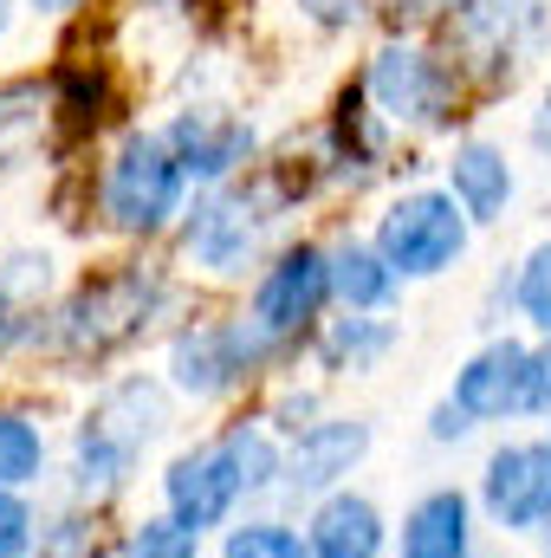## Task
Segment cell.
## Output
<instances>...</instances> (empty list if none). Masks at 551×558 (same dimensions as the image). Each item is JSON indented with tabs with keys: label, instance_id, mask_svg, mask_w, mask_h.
Here are the masks:
<instances>
[{
	"label": "cell",
	"instance_id": "cell-1",
	"mask_svg": "<svg viewBox=\"0 0 551 558\" xmlns=\"http://www.w3.org/2000/svg\"><path fill=\"white\" fill-rule=\"evenodd\" d=\"M279 474H285V454L273 448V435L241 422L221 441H201V448H188V454L169 461V474H162V513H175L195 533H215V526L234 520V507L247 494H267Z\"/></svg>",
	"mask_w": 551,
	"mask_h": 558
},
{
	"label": "cell",
	"instance_id": "cell-2",
	"mask_svg": "<svg viewBox=\"0 0 551 558\" xmlns=\"http://www.w3.org/2000/svg\"><path fill=\"white\" fill-rule=\"evenodd\" d=\"M182 189H188V169L169 149V137L137 131L105 169V215L124 234H156L169 228V215H182Z\"/></svg>",
	"mask_w": 551,
	"mask_h": 558
},
{
	"label": "cell",
	"instance_id": "cell-3",
	"mask_svg": "<svg viewBox=\"0 0 551 558\" xmlns=\"http://www.w3.org/2000/svg\"><path fill=\"white\" fill-rule=\"evenodd\" d=\"M377 254L403 279L448 274L467 254V215H461V202L441 195V189H415L403 202H390L383 221H377Z\"/></svg>",
	"mask_w": 551,
	"mask_h": 558
},
{
	"label": "cell",
	"instance_id": "cell-4",
	"mask_svg": "<svg viewBox=\"0 0 551 558\" xmlns=\"http://www.w3.org/2000/svg\"><path fill=\"white\" fill-rule=\"evenodd\" d=\"M480 507L500 533H551V435L506 441L480 468Z\"/></svg>",
	"mask_w": 551,
	"mask_h": 558
},
{
	"label": "cell",
	"instance_id": "cell-5",
	"mask_svg": "<svg viewBox=\"0 0 551 558\" xmlns=\"http://www.w3.org/2000/svg\"><path fill=\"white\" fill-rule=\"evenodd\" d=\"M370 105L390 118V124H409V131H434L448 124V105H454V72L441 59H428L421 46H383L370 59V78H364Z\"/></svg>",
	"mask_w": 551,
	"mask_h": 558
},
{
	"label": "cell",
	"instance_id": "cell-6",
	"mask_svg": "<svg viewBox=\"0 0 551 558\" xmlns=\"http://www.w3.org/2000/svg\"><path fill=\"white\" fill-rule=\"evenodd\" d=\"M331 299H338L331 292V254L325 247H285L254 286V312L247 318H254V331L267 344H279V338H298Z\"/></svg>",
	"mask_w": 551,
	"mask_h": 558
},
{
	"label": "cell",
	"instance_id": "cell-7",
	"mask_svg": "<svg viewBox=\"0 0 551 558\" xmlns=\"http://www.w3.org/2000/svg\"><path fill=\"white\" fill-rule=\"evenodd\" d=\"M267 351H273V344L254 331V318H221V325L182 331L175 351H169V371H175V384H182L188 397H221V390H234L241 377H254V364H260Z\"/></svg>",
	"mask_w": 551,
	"mask_h": 558
},
{
	"label": "cell",
	"instance_id": "cell-8",
	"mask_svg": "<svg viewBox=\"0 0 551 558\" xmlns=\"http://www.w3.org/2000/svg\"><path fill=\"white\" fill-rule=\"evenodd\" d=\"M267 202L247 195V189H215L195 215H188V260L208 267V274L234 279L254 267L260 254V234H267Z\"/></svg>",
	"mask_w": 551,
	"mask_h": 558
},
{
	"label": "cell",
	"instance_id": "cell-9",
	"mask_svg": "<svg viewBox=\"0 0 551 558\" xmlns=\"http://www.w3.org/2000/svg\"><path fill=\"white\" fill-rule=\"evenodd\" d=\"M454 410L467 422H506L532 410V351L519 338H493L454 371Z\"/></svg>",
	"mask_w": 551,
	"mask_h": 558
},
{
	"label": "cell",
	"instance_id": "cell-10",
	"mask_svg": "<svg viewBox=\"0 0 551 558\" xmlns=\"http://www.w3.org/2000/svg\"><path fill=\"white\" fill-rule=\"evenodd\" d=\"M162 299V286L143 274H124V279H98L91 292H78L72 305H65V344H91V351H105V344H118V338H131L137 325H149V305Z\"/></svg>",
	"mask_w": 551,
	"mask_h": 558
},
{
	"label": "cell",
	"instance_id": "cell-11",
	"mask_svg": "<svg viewBox=\"0 0 551 558\" xmlns=\"http://www.w3.org/2000/svg\"><path fill=\"white\" fill-rule=\"evenodd\" d=\"M370 454V422H305L292 454H285V487L292 494H338V481Z\"/></svg>",
	"mask_w": 551,
	"mask_h": 558
},
{
	"label": "cell",
	"instance_id": "cell-12",
	"mask_svg": "<svg viewBox=\"0 0 551 558\" xmlns=\"http://www.w3.org/2000/svg\"><path fill=\"white\" fill-rule=\"evenodd\" d=\"M383 513H377V500L370 494H351V487H338V494H325L318 507H311V520H305V546L311 558H383Z\"/></svg>",
	"mask_w": 551,
	"mask_h": 558
},
{
	"label": "cell",
	"instance_id": "cell-13",
	"mask_svg": "<svg viewBox=\"0 0 551 558\" xmlns=\"http://www.w3.org/2000/svg\"><path fill=\"white\" fill-rule=\"evenodd\" d=\"M403 558H474V500L461 487H434L403 513Z\"/></svg>",
	"mask_w": 551,
	"mask_h": 558
},
{
	"label": "cell",
	"instance_id": "cell-14",
	"mask_svg": "<svg viewBox=\"0 0 551 558\" xmlns=\"http://www.w3.org/2000/svg\"><path fill=\"white\" fill-rule=\"evenodd\" d=\"M169 149L182 156L188 182H221L228 169H241V156L254 149V131L241 118H221V111H182L169 124Z\"/></svg>",
	"mask_w": 551,
	"mask_h": 558
},
{
	"label": "cell",
	"instance_id": "cell-15",
	"mask_svg": "<svg viewBox=\"0 0 551 558\" xmlns=\"http://www.w3.org/2000/svg\"><path fill=\"white\" fill-rule=\"evenodd\" d=\"M448 195L461 202L467 221H500L506 202H513V162H506V149H493V143H480V137L461 143L454 162H448Z\"/></svg>",
	"mask_w": 551,
	"mask_h": 558
},
{
	"label": "cell",
	"instance_id": "cell-16",
	"mask_svg": "<svg viewBox=\"0 0 551 558\" xmlns=\"http://www.w3.org/2000/svg\"><path fill=\"white\" fill-rule=\"evenodd\" d=\"M396 286H403V274L377 254V241H344V247H331V292H338L351 312H383V305L396 299Z\"/></svg>",
	"mask_w": 551,
	"mask_h": 558
},
{
	"label": "cell",
	"instance_id": "cell-17",
	"mask_svg": "<svg viewBox=\"0 0 551 558\" xmlns=\"http://www.w3.org/2000/svg\"><path fill=\"white\" fill-rule=\"evenodd\" d=\"M396 344V331L383 325V318H364V312H351V318H331V331H325V357H331V371H377V357Z\"/></svg>",
	"mask_w": 551,
	"mask_h": 558
},
{
	"label": "cell",
	"instance_id": "cell-18",
	"mask_svg": "<svg viewBox=\"0 0 551 558\" xmlns=\"http://www.w3.org/2000/svg\"><path fill=\"white\" fill-rule=\"evenodd\" d=\"M46 474V435L20 410H0V487H26Z\"/></svg>",
	"mask_w": 551,
	"mask_h": 558
},
{
	"label": "cell",
	"instance_id": "cell-19",
	"mask_svg": "<svg viewBox=\"0 0 551 558\" xmlns=\"http://www.w3.org/2000/svg\"><path fill=\"white\" fill-rule=\"evenodd\" d=\"M221 558H311V546L285 520H241V526H228Z\"/></svg>",
	"mask_w": 551,
	"mask_h": 558
},
{
	"label": "cell",
	"instance_id": "cell-20",
	"mask_svg": "<svg viewBox=\"0 0 551 558\" xmlns=\"http://www.w3.org/2000/svg\"><path fill=\"white\" fill-rule=\"evenodd\" d=\"M124 558H201V533H195V526H182L175 513H149V520L131 526Z\"/></svg>",
	"mask_w": 551,
	"mask_h": 558
},
{
	"label": "cell",
	"instance_id": "cell-21",
	"mask_svg": "<svg viewBox=\"0 0 551 558\" xmlns=\"http://www.w3.org/2000/svg\"><path fill=\"white\" fill-rule=\"evenodd\" d=\"M513 305L526 312L532 331H546L551 338V241L526 254V267H519V279H513Z\"/></svg>",
	"mask_w": 551,
	"mask_h": 558
},
{
	"label": "cell",
	"instance_id": "cell-22",
	"mask_svg": "<svg viewBox=\"0 0 551 558\" xmlns=\"http://www.w3.org/2000/svg\"><path fill=\"white\" fill-rule=\"evenodd\" d=\"M33 507L20 500V487H0V558H26L33 553Z\"/></svg>",
	"mask_w": 551,
	"mask_h": 558
},
{
	"label": "cell",
	"instance_id": "cell-23",
	"mask_svg": "<svg viewBox=\"0 0 551 558\" xmlns=\"http://www.w3.org/2000/svg\"><path fill=\"white\" fill-rule=\"evenodd\" d=\"M39 558H98V539H91V526L59 520V526L39 539Z\"/></svg>",
	"mask_w": 551,
	"mask_h": 558
},
{
	"label": "cell",
	"instance_id": "cell-24",
	"mask_svg": "<svg viewBox=\"0 0 551 558\" xmlns=\"http://www.w3.org/2000/svg\"><path fill=\"white\" fill-rule=\"evenodd\" d=\"M311 20H325V26H351V20H364V0H298Z\"/></svg>",
	"mask_w": 551,
	"mask_h": 558
},
{
	"label": "cell",
	"instance_id": "cell-25",
	"mask_svg": "<svg viewBox=\"0 0 551 558\" xmlns=\"http://www.w3.org/2000/svg\"><path fill=\"white\" fill-rule=\"evenodd\" d=\"M532 410H546L551 416V344L532 351Z\"/></svg>",
	"mask_w": 551,
	"mask_h": 558
},
{
	"label": "cell",
	"instance_id": "cell-26",
	"mask_svg": "<svg viewBox=\"0 0 551 558\" xmlns=\"http://www.w3.org/2000/svg\"><path fill=\"white\" fill-rule=\"evenodd\" d=\"M467 428H474V422L461 416L454 403H441V410H434V422H428V435H434V441H461Z\"/></svg>",
	"mask_w": 551,
	"mask_h": 558
},
{
	"label": "cell",
	"instance_id": "cell-27",
	"mask_svg": "<svg viewBox=\"0 0 551 558\" xmlns=\"http://www.w3.org/2000/svg\"><path fill=\"white\" fill-rule=\"evenodd\" d=\"M448 7H474V0H396V13H409V20H428V13H448Z\"/></svg>",
	"mask_w": 551,
	"mask_h": 558
},
{
	"label": "cell",
	"instance_id": "cell-28",
	"mask_svg": "<svg viewBox=\"0 0 551 558\" xmlns=\"http://www.w3.org/2000/svg\"><path fill=\"white\" fill-rule=\"evenodd\" d=\"M33 7H39V13H72L78 0H33Z\"/></svg>",
	"mask_w": 551,
	"mask_h": 558
},
{
	"label": "cell",
	"instance_id": "cell-29",
	"mask_svg": "<svg viewBox=\"0 0 551 558\" xmlns=\"http://www.w3.org/2000/svg\"><path fill=\"white\" fill-rule=\"evenodd\" d=\"M0 26H7V0H0Z\"/></svg>",
	"mask_w": 551,
	"mask_h": 558
},
{
	"label": "cell",
	"instance_id": "cell-30",
	"mask_svg": "<svg viewBox=\"0 0 551 558\" xmlns=\"http://www.w3.org/2000/svg\"><path fill=\"white\" fill-rule=\"evenodd\" d=\"M546 111H551V92H546Z\"/></svg>",
	"mask_w": 551,
	"mask_h": 558
},
{
	"label": "cell",
	"instance_id": "cell-31",
	"mask_svg": "<svg viewBox=\"0 0 551 558\" xmlns=\"http://www.w3.org/2000/svg\"><path fill=\"white\" fill-rule=\"evenodd\" d=\"M546 558H551V553H546Z\"/></svg>",
	"mask_w": 551,
	"mask_h": 558
}]
</instances>
